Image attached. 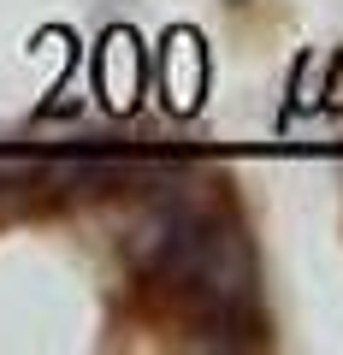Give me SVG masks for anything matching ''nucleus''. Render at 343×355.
Masks as SVG:
<instances>
[{
    "instance_id": "1",
    "label": "nucleus",
    "mask_w": 343,
    "mask_h": 355,
    "mask_svg": "<svg viewBox=\"0 0 343 355\" xmlns=\"http://www.w3.org/2000/svg\"><path fill=\"white\" fill-rule=\"evenodd\" d=\"M231 6H249V0H231Z\"/></svg>"
}]
</instances>
